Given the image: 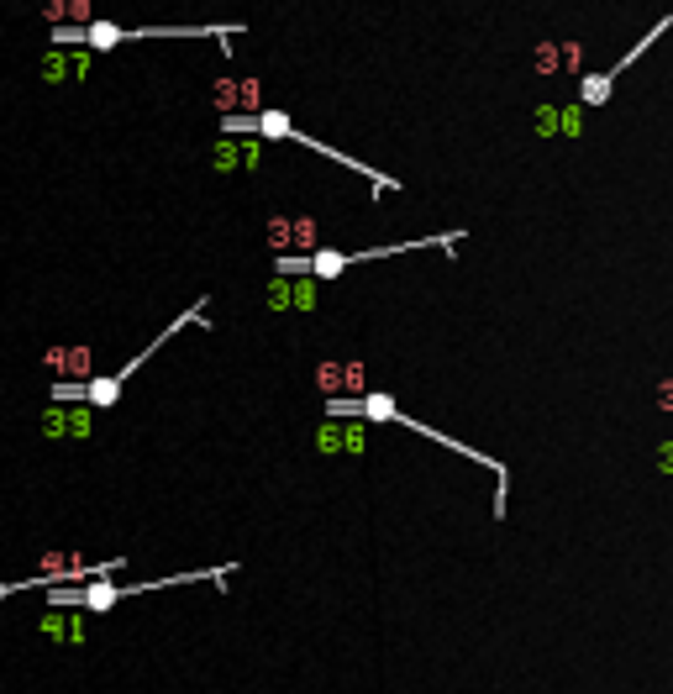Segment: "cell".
<instances>
[{
	"mask_svg": "<svg viewBox=\"0 0 673 694\" xmlns=\"http://www.w3.org/2000/svg\"><path fill=\"white\" fill-rule=\"evenodd\" d=\"M43 363H48V369H58L64 379H95V374H90V369H95V353H90V347H48Z\"/></svg>",
	"mask_w": 673,
	"mask_h": 694,
	"instance_id": "8",
	"label": "cell"
},
{
	"mask_svg": "<svg viewBox=\"0 0 673 694\" xmlns=\"http://www.w3.org/2000/svg\"><path fill=\"white\" fill-rule=\"evenodd\" d=\"M316 390H321V400L363 395V363H321V369H316Z\"/></svg>",
	"mask_w": 673,
	"mask_h": 694,
	"instance_id": "7",
	"label": "cell"
},
{
	"mask_svg": "<svg viewBox=\"0 0 673 694\" xmlns=\"http://www.w3.org/2000/svg\"><path fill=\"white\" fill-rule=\"evenodd\" d=\"M43 637H48V642L85 647V642H90V610H58V605H48V616H43Z\"/></svg>",
	"mask_w": 673,
	"mask_h": 694,
	"instance_id": "6",
	"label": "cell"
},
{
	"mask_svg": "<svg viewBox=\"0 0 673 694\" xmlns=\"http://www.w3.org/2000/svg\"><path fill=\"white\" fill-rule=\"evenodd\" d=\"M85 64H90V53L64 58V48H53V53L43 58V79H48V85H58V79H79V74H85Z\"/></svg>",
	"mask_w": 673,
	"mask_h": 694,
	"instance_id": "10",
	"label": "cell"
},
{
	"mask_svg": "<svg viewBox=\"0 0 673 694\" xmlns=\"http://www.w3.org/2000/svg\"><path fill=\"white\" fill-rule=\"evenodd\" d=\"M563 132H568V137H579V132H584V106L563 111Z\"/></svg>",
	"mask_w": 673,
	"mask_h": 694,
	"instance_id": "12",
	"label": "cell"
},
{
	"mask_svg": "<svg viewBox=\"0 0 673 694\" xmlns=\"http://www.w3.org/2000/svg\"><path fill=\"white\" fill-rule=\"evenodd\" d=\"M127 43V27H116V22H90L85 27V48L100 53V48H121Z\"/></svg>",
	"mask_w": 673,
	"mask_h": 694,
	"instance_id": "11",
	"label": "cell"
},
{
	"mask_svg": "<svg viewBox=\"0 0 673 694\" xmlns=\"http://www.w3.org/2000/svg\"><path fill=\"white\" fill-rule=\"evenodd\" d=\"M211 95H216L221 116H232L237 106H253V100H258V79H221Z\"/></svg>",
	"mask_w": 673,
	"mask_h": 694,
	"instance_id": "9",
	"label": "cell"
},
{
	"mask_svg": "<svg viewBox=\"0 0 673 694\" xmlns=\"http://www.w3.org/2000/svg\"><path fill=\"white\" fill-rule=\"evenodd\" d=\"M652 468H658V474H673V442H663L658 453H652Z\"/></svg>",
	"mask_w": 673,
	"mask_h": 694,
	"instance_id": "13",
	"label": "cell"
},
{
	"mask_svg": "<svg viewBox=\"0 0 673 694\" xmlns=\"http://www.w3.org/2000/svg\"><path fill=\"white\" fill-rule=\"evenodd\" d=\"M269 242L279 253H316V221L311 216H274L269 221Z\"/></svg>",
	"mask_w": 673,
	"mask_h": 694,
	"instance_id": "5",
	"label": "cell"
},
{
	"mask_svg": "<svg viewBox=\"0 0 673 694\" xmlns=\"http://www.w3.org/2000/svg\"><path fill=\"white\" fill-rule=\"evenodd\" d=\"M269 305L290 316H311L316 311V279L311 274H274L269 279Z\"/></svg>",
	"mask_w": 673,
	"mask_h": 694,
	"instance_id": "4",
	"label": "cell"
},
{
	"mask_svg": "<svg viewBox=\"0 0 673 694\" xmlns=\"http://www.w3.org/2000/svg\"><path fill=\"white\" fill-rule=\"evenodd\" d=\"M316 453H369V432H363V421L358 416H326L316 426Z\"/></svg>",
	"mask_w": 673,
	"mask_h": 694,
	"instance_id": "3",
	"label": "cell"
},
{
	"mask_svg": "<svg viewBox=\"0 0 673 694\" xmlns=\"http://www.w3.org/2000/svg\"><path fill=\"white\" fill-rule=\"evenodd\" d=\"M95 421H100V405H90V400H48L37 426H43L48 442H85V437H95Z\"/></svg>",
	"mask_w": 673,
	"mask_h": 694,
	"instance_id": "2",
	"label": "cell"
},
{
	"mask_svg": "<svg viewBox=\"0 0 673 694\" xmlns=\"http://www.w3.org/2000/svg\"><path fill=\"white\" fill-rule=\"evenodd\" d=\"M237 132H258V137H279V142H295V148H311L316 158H332V163H342V169H358L363 179L374 185V195H384V190H395V179L390 174H379V169H369L363 158H348L342 148H326V142H316V137H305L300 127L284 111H253V116H221V137H237Z\"/></svg>",
	"mask_w": 673,
	"mask_h": 694,
	"instance_id": "1",
	"label": "cell"
}]
</instances>
